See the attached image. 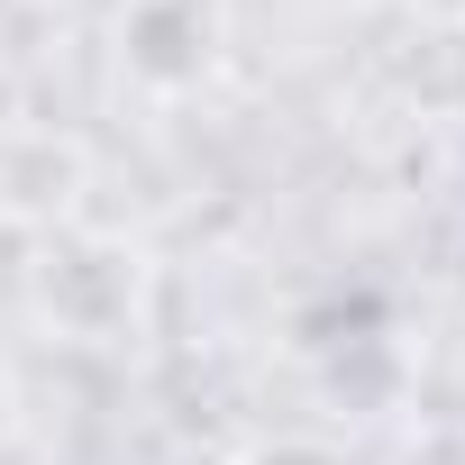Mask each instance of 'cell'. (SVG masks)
Returning a JSON list of instances; mask_svg holds the SVG:
<instances>
[{
  "mask_svg": "<svg viewBox=\"0 0 465 465\" xmlns=\"http://www.w3.org/2000/svg\"><path fill=\"white\" fill-rule=\"evenodd\" d=\"M37 311L74 338H101V329H128L137 311V256L110 247V238H64L37 274Z\"/></svg>",
  "mask_w": 465,
  "mask_h": 465,
  "instance_id": "obj_1",
  "label": "cell"
},
{
  "mask_svg": "<svg viewBox=\"0 0 465 465\" xmlns=\"http://www.w3.org/2000/svg\"><path fill=\"white\" fill-rule=\"evenodd\" d=\"M238 465H356V456L311 447V438H274V447H256V456H238Z\"/></svg>",
  "mask_w": 465,
  "mask_h": 465,
  "instance_id": "obj_2",
  "label": "cell"
},
{
  "mask_svg": "<svg viewBox=\"0 0 465 465\" xmlns=\"http://www.w3.org/2000/svg\"><path fill=\"white\" fill-rule=\"evenodd\" d=\"M19 429V401H10V374H0V438H10Z\"/></svg>",
  "mask_w": 465,
  "mask_h": 465,
  "instance_id": "obj_3",
  "label": "cell"
}]
</instances>
